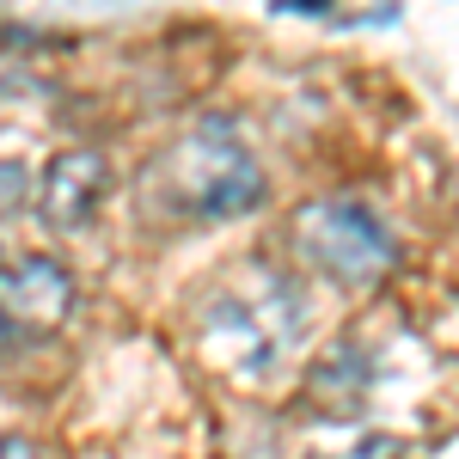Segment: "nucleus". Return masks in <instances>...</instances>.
Listing matches in <instances>:
<instances>
[{
	"instance_id": "obj_1",
	"label": "nucleus",
	"mask_w": 459,
	"mask_h": 459,
	"mask_svg": "<svg viewBox=\"0 0 459 459\" xmlns=\"http://www.w3.org/2000/svg\"><path fill=\"white\" fill-rule=\"evenodd\" d=\"M307 337V294L276 264H239L196 307V355L233 386H264Z\"/></svg>"
},
{
	"instance_id": "obj_2",
	"label": "nucleus",
	"mask_w": 459,
	"mask_h": 459,
	"mask_svg": "<svg viewBox=\"0 0 459 459\" xmlns=\"http://www.w3.org/2000/svg\"><path fill=\"white\" fill-rule=\"evenodd\" d=\"M160 190L190 221H233L264 203V172L227 117H203L160 153Z\"/></svg>"
},
{
	"instance_id": "obj_3",
	"label": "nucleus",
	"mask_w": 459,
	"mask_h": 459,
	"mask_svg": "<svg viewBox=\"0 0 459 459\" xmlns=\"http://www.w3.org/2000/svg\"><path fill=\"white\" fill-rule=\"evenodd\" d=\"M288 239H294L307 270H318L337 288H374L386 282V270L398 264L386 221L374 209H361V203H350V196H318L307 209H294Z\"/></svg>"
},
{
	"instance_id": "obj_4",
	"label": "nucleus",
	"mask_w": 459,
	"mask_h": 459,
	"mask_svg": "<svg viewBox=\"0 0 459 459\" xmlns=\"http://www.w3.org/2000/svg\"><path fill=\"white\" fill-rule=\"evenodd\" d=\"M74 307V276L56 257H19L0 270V331L13 337H49Z\"/></svg>"
},
{
	"instance_id": "obj_5",
	"label": "nucleus",
	"mask_w": 459,
	"mask_h": 459,
	"mask_svg": "<svg viewBox=\"0 0 459 459\" xmlns=\"http://www.w3.org/2000/svg\"><path fill=\"white\" fill-rule=\"evenodd\" d=\"M105 190H110V160L99 147H68V153H56L43 166V178H37V190H31V209L56 233H80L99 214Z\"/></svg>"
},
{
	"instance_id": "obj_6",
	"label": "nucleus",
	"mask_w": 459,
	"mask_h": 459,
	"mask_svg": "<svg viewBox=\"0 0 459 459\" xmlns=\"http://www.w3.org/2000/svg\"><path fill=\"white\" fill-rule=\"evenodd\" d=\"M368 392H374V361H368L361 343H331L313 361V374H307V398L325 404V411H337V417L361 411Z\"/></svg>"
},
{
	"instance_id": "obj_7",
	"label": "nucleus",
	"mask_w": 459,
	"mask_h": 459,
	"mask_svg": "<svg viewBox=\"0 0 459 459\" xmlns=\"http://www.w3.org/2000/svg\"><path fill=\"white\" fill-rule=\"evenodd\" d=\"M19 203H31V184H25V172L13 160H0V214H13Z\"/></svg>"
},
{
	"instance_id": "obj_8",
	"label": "nucleus",
	"mask_w": 459,
	"mask_h": 459,
	"mask_svg": "<svg viewBox=\"0 0 459 459\" xmlns=\"http://www.w3.org/2000/svg\"><path fill=\"white\" fill-rule=\"evenodd\" d=\"M398 454H404V447H398L392 435H361L350 454H337V459H398Z\"/></svg>"
},
{
	"instance_id": "obj_9",
	"label": "nucleus",
	"mask_w": 459,
	"mask_h": 459,
	"mask_svg": "<svg viewBox=\"0 0 459 459\" xmlns=\"http://www.w3.org/2000/svg\"><path fill=\"white\" fill-rule=\"evenodd\" d=\"M0 459H37V454H31L25 435H6V441H0Z\"/></svg>"
}]
</instances>
